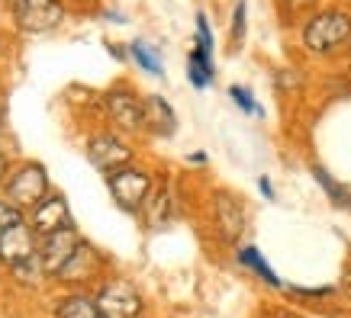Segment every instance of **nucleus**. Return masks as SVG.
<instances>
[{
    "label": "nucleus",
    "instance_id": "obj_1",
    "mask_svg": "<svg viewBox=\"0 0 351 318\" xmlns=\"http://www.w3.org/2000/svg\"><path fill=\"white\" fill-rule=\"evenodd\" d=\"M348 39H351V20L348 13L341 10L316 13L306 23V29H303V42H306L309 52H332V49H339Z\"/></svg>",
    "mask_w": 351,
    "mask_h": 318
},
{
    "label": "nucleus",
    "instance_id": "obj_2",
    "mask_svg": "<svg viewBox=\"0 0 351 318\" xmlns=\"http://www.w3.org/2000/svg\"><path fill=\"white\" fill-rule=\"evenodd\" d=\"M94 302L104 318H138V312H142V296H138V289L132 287V283H126V280H110V283H104Z\"/></svg>",
    "mask_w": 351,
    "mask_h": 318
},
{
    "label": "nucleus",
    "instance_id": "obj_3",
    "mask_svg": "<svg viewBox=\"0 0 351 318\" xmlns=\"http://www.w3.org/2000/svg\"><path fill=\"white\" fill-rule=\"evenodd\" d=\"M62 16L64 10L58 0H13V20L23 32H49Z\"/></svg>",
    "mask_w": 351,
    "mask_h": 318
},
{
    "label": "nucleus",
    "instance_id": "obj_4",
    "mask_svg": "<svg viewBox=\"0 0 351 318\" xmlns=\"http://www.w3.org/2000/svg\"><path fill=\"white\" fill-rule=\"evenodd\" d=\"M110 193H113V200H117L126 212H136L145 206V200H149L152 183L142 170L123 168V170H113V174H110Z\"/></svg>",
    "mask_w": 351,
    "mask_h": 318
},
{
    "label": "nucleus",
    "instance_id": "obj_5",
    "mask_svg": "<svg viewBox=\"0 0 351 318\" xmlns=\"http://www.w3.org/2000/svg\"><path fill=\"white\" fill-rule=\"evenodd\" d=\"M77 248H81V241H77L75 228H62V232H55V235H45V244L39 248L43 270L58 276L64 270V264L77 254Z\"/></svg>",
    "mask_w": 351,
    "mask_h": 318
},
{
    "label": "nucleus",
    "instance_id": "obj_6",
    "mask_svg": "<svg viewBox=\"0 0 351 318\" xmlns=\"http://www.w3.org/2000/svg\"><path fill=\"white\" fill-rule=\"evenodd\" d=\"M0 257H3V264L16 270L23 264H32V261H39L36 254V241H32V228L26 222H20L16 228L0 235Z\"/></svg>",
    "mask_w": 351,
    "mask_h": 318
},
{
    "label": "nucleus",
    "instance_id": "obj_7",
    "mask_svg": "<svg viewBox=\"0 0 351 318\" xmlns=\"http://www.w3.org/2000/svg\"><path fill=\"white\" fill-rule=\"evenodd\" d=\"M87 158L94 161L100 170H123L132 161V148H129L126 142H119L117 135H94L90 138V145H87Z\"/></svg>",
    "mask_w": 351,
    "mask_h": 318
},
{
    "label": "nucleus",
    "instance_id": "obj_8",
    "mask_svg": "<svg viewBox=\"0 0 351 318\" xmlns=\"http://www.w3.org/2000/svg\"><path fill=\"white\" fill-rule=\"evenodd\" d=\"M7 193H10L13 202H43L45 193H49V181H45V170L39 164H26L10 177L7 183Z\"/></svg>",
    "mask_w": 351,
    "mask_h": 318
},
{
    "label": "nucleus",
    "instance_id": "obj_9",
    "mask_svg": "<svg viewBox=\"0 0 351 318\" xmlns=\"http://www.w3.org/2000/svg\"><path fill=\"white\" fill-rule=\"evenodd\" d=\"M107 113L119 129H129V132L145 129V100L132 96L129 90H113V94H107Z\"/></svg>",
    "mask_w": 351,
    "mask_h": 318
},
{
    "label": "nucleus",
    "instance_id": "obj_10",
    "mask_svg": "<svg viewBox=\"0 0 351 318\" xmlns=\"http://www.w3.org/2000/svg\"><path fill=\"white\" fill-rule=\"evenodd\" d=\"M213 206H216V225H219L223 238L226 241H239V235L245 232V206L226 190L216 193Z\"/></svg>",
    "mask_w": 351,
    "mask_h": 318
},
{
    "label": "nucleus",
    "instance_id": "obj_11",
    "mask_svg": "<svg viewBox=\"0 0 351 318\" xmlns=\"http://www.w3.org/2000/svg\"><path fill=\"white\" fill-rule=\"evenodd\" d=\"M32 228L43 235H55L62 228H71V215H68V202L62 196H49L39 202V209L32 215Z\"/></svg>",
    "mask_w": 351,
    "mask_h": 318
},
{
    "label": "nucleus",
    "instance_id": "obj_12",
    "mask_svg": "<svg viewBox=\"0 0 351 318\" xmlns=\"http://www.w3.org/2000/svg\"><path fill=\"white\" fill-rule=\"evenodd\" d=\"M145 126L158 135H171L178 129V119H174V109H171L161 96H145Z\"/></svg>",
    "mask_w": 351,
    "mask_h": 318
},
{
    "label": "nucleus",
    "instance_id": "obj_13",
    "mask_svg": "<svg viewBox=\"0 0 351 318\" xmlns=\"http://www.w3.org/2000/svg\"><path fill=\"white\" fill-rule=\"evenodd\" d=\"M187 77H191L193 87H210L216 77V68H213V55L200 52V49H193L191 55H187Z\"/></svg>",
    "mask_w": 351,
    "mask_h": 318
},
{
    "label": "nucleus",
    "instance_id": "obj_14",
    "mask_svg": "<svg viewBox=\"0 0 351 318\" xmlns=\"http://www.w3.org/2000/svg\"><path fill=\"white\" fill-rule=\"evenodd\" d=\"M239 264L248 267L252 274L261 276V280H265V283H271V287H280L277 274L271 270V264H267L265 257H261V251H258V248H242V251H239Z\"/></svg>",
    "mask_w": 351,
    "mask_h": 318
},
{
    "label": "nucleus",
    "instance_id": "obj_15",
    "mask_svg": "<svg viewBox=\"0 0 351 318\" xmlns=\"http://www.w3.org/2000/svg\"><path fill=\"white\" fill-rule=\"evenodd\" d=\"M58 318H104L100 308H97L94 299L87 296H68L58 308Z\"/></svg>",
    "mask_w": 351,
    "mask_h": 318
},
{
    "label": "nucleus",
    "instance_id": "obj_16",
    "mask_svg": "<svg viewBox=\"0 0 351 318\" xmlns=\"http://www.w3.org/2000/svg\"><path fill=\"white\" fill-rule=\"evenodd\" d=\"M313 177L322 183V190L329 193V200L335 202V206H348V193L351 187H345V183H339L335 177H332L326 168H319V164H313Z\"/></svg>",
    "mask_w": 351,
    "mask_h": 318
},
{
    "label": "nucleus",
    "instance_id": "obj_17",
    "mask_svg": "<svg viewBox=\"0 0 351 318\" xmlns=\"http://www.w3.org/2000/svg\"><path fill=\"white\" fill-rule=\"evenodd\" d=\"M129 52H132V58H136L138 64H142V71H149V75H165V68H161V55L152 49L149 42H142V39H136V42L129 45Z\"/></svg>",
    "mask_w": 351,
    "mask_h": 318
},
{
    "label": "nucleus",
    "instance_id": "obj_18",
    "mask_svg": "<svg viewBox=\"0 0 351 318\" xmlns=\"http://www.w3.org/2000/svg\"><path fill=\"white\" fill-rule=\"evenodd\" d=\"M149 209H145V219H149L152 228H158V225L168 222V206H171V196L168 190H158V193H149Z\"/></svg>",
    "mask_w": 351,
    "mask_h": 318
},
{
    "label": "nucleus",
    "instance_id": "obj_19",
    "mask_svg": "<svg viewBox=\"0 0 351 318\" xmlns=\"http://www.w3.org/2000/svg\"><path fill=\"white\" fill-rule=\"evenodd\" d=\"M23 222V212L13 206V202H0V235L10 232V228H16V225Z\"/></svg>",
    "mask_w": 351,
    "mask_h": 318
},
{
    "label": "nucleus",
    "instance_id": "obj_20",
    "mask_svg": "<svg viewBox=\"0 0 351 318\" xmlns=\"http://www.w3.org/2000/svg\"><path fill=\"white\" fill-rule=\"evenodd\" d=\"M229 96L242 106L245 113H252V116H258V113H261V106L255 103V96H252V90H248V87H232V90H229Z\"/></svg>",
    "mask_w": 351,
    "mask_h": 318
},
{
    "label": "nucleus",
    "instance_id": "obj_21",
    "mask_svg": "<svg viewBox=\"0 0 351 318\" xmlns=\"http://www.w3.org/2000/svg\"><path fill=\"white\" fill-rule=\"evenodd\" d=\"M197 49L206 55H213V32H210V23H206V16H197Z\"/></svg>",
    "mask_w": 351,
    "mask_h": 318
},
{
    "label": "nucleus",
    "instance_id": "obj_22",
    "mask_svg": "<svg viewBox=\"0 0 351 318\" xmlns=\"http://www.w3.org/2000/svg\"><path fill=\"white\" fill-rule=\"evenodd\" d=\"M242 36H245V3H239V7H235V16H232V39L242 42Z\"/></svg>",
    "mask_w": 351,
    "mask_h": 318
},
{
    "label": "nucleus",
    "instance_id": "obj_23",
    "mask_svg": "<svg viewBox=\"0 0 351 318\" xmlns=\"http://www.w3.org/2000/svg\"><path fill=\"white\" fill-rule=\"evenodd\" d=\"M258 187H261V193H265V200H274V187H271V181H267V177H261V181H258Z\"/></svg>",
    "mask_w": 351,
    "mask_h": 318
},
{
    "label": "nucleus",
    "instance_id": "obj_24",
    "mask_svg": "<svg viewBox=\"0 0 351 318\" xmlns=\"http://www.w3.org/2000/svg\"><path fill=\"white\" fill-rule=\"evenodd\" d=\"M3 170H7V161H3V155H0V177H3Z\"/></svg>",
    "mask_w": 351,
    "mask_h": 318
},
{
    "label": "nucleus",
    "instance_id": "obj_25",
    "mask_svg": "<svg viewBox=\"0 0 351 318\" xmlns=\"http://www.w3.org/2000/svg\"><path fill=\"white\" fill-rule=\"evenodd\" d=\"M348 206H351V193H348Z\"/></svg>",
    "mask_w": 351,
    "mask_h": 318
},
{
    "label": "nucleus",
    "instance_id": "obj_26",
    "mask_svg": "<svg viewBox=\"0 0 351 318\" xmlns=\"http://www.w3.org/2000/svg\"><path fill=\"white\" fill-rule=\"evenodd\" d=\"M287 318H297V315H287Z\"/></svg>",
    "mask_w": 351,
    "mask_h": 318
}]
</instances>
